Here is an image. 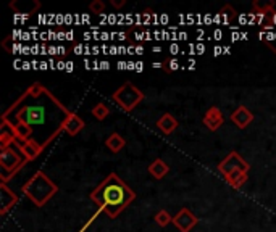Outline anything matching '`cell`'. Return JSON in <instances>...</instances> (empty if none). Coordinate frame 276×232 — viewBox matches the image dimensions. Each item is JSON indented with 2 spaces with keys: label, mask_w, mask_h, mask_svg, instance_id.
<instances>
[{
  "label": "cell",
  "mask_w": 276,
  "mask_h": 232,
  "mask_svg": "<svg viewBox=\"0 0 276 232\" xmlns=\"http://www.w3.org/2000/svg\"><path fill=\"white\" fill-rule=\"evenodd\" d=\"M70 113L47 87L34 82L9 106L2 118H10L13 114L15 123H25L33 131H36L34 128H41V145L47 147L63 131V123Z\"/></svg>",
  "instance_id": "obj_1"
},
{
  "label": "cell",
  "mask_w": 276,
  "mask_h": 232,
  "mask_svg": "<svg viewBox=\"0 0 276 232\" xmlns=\"http://www.w3.org/2000/svg\"><path fill=\"white\" fill-rule=\"evenodd\" d=\"M89 197L102 211L107 213L109 218L115 219L125 208L134 202L136 192L118 174L110 173L89 193Z\"/></svg>",
  "instance_id": "obj_2"
},
{
  "label": "cell",
  "mask_w": 276,
  "mask_h": 232,
  "mask_svg": "<svg viewBox=\"0 0 276 232\" xmlns=\"http://www.w3.org/2000/svg\"><path fill=\"white\" fill-rule=\"evenodd\" d=\"M21 190L36 206L41 208L58 192V185L44 171H36Z\"/></svg>",
  "instance_id": "obj_3"
},
{
  "label": "cell",
  "mask_w": 276,
  "mask_h": 232,
  "mask_svg": "<svg viewBox=\"0 0 276 232\" xmlns=\"http://www.w3.org/2000/svg\"><path fill=\"white\" fill-rule=\"evenodd\" d=\"M144 97H145L144 92L141 89H137L133 82H125L112 94V98L117 102V105L123 111H128V113L133 111L134 108L142 102Z\"/></svg>",
  "instance_id": "obj_4"
},
{
  "label": "cell",
  "mask_w": 276,
  "mask_h": 232,
  "mask_svg": "<svg viewBox=\"0 0 276 232\" xmlns=\"http://www.w3.org/2000/svg\"><path fill=\"white\" fill-rule=\"evenodd\" d=\"M26 163L28 161L21 160V155H18V152H15L12 147L0 149V166H2V176H5V173H9V176H7L2 182L9 181V177L17 174Z\"/></svg>",
  "instance_id": "obj_5"
},
{
  "label": "cell",
  "mask_w": 276,
  "mask_h": 232,
  "mask_svg": "<svg viewBox=\"0 0 276 232\" xmlns=\"http://www.w3.org/2000/svg\"><path fill=\"white\" fill-rule=\"evenodd\" d=\"M249 169H250V165H249L247 161H245L237 152H231V153H229L228 157L218 165V171H220L221 174H223L225 177L229 176V174H233V173H237V171L247 173Z\"/></svg>",
  "instance_id": "obj_6"
},
{
  "label": "cell",
  "mask_w": 276,
  "mask_h": 232,
  "mask_svg": "<svg viewBox=\"0 0 276 232\" xmlns=\"http://www.w3.org/2000/svg\"><path fill=\"white\" fill-rule=\"evenodd\" d=\"M199 222L197 216L189 210V208H181V210L176 213V216H173V224L176 226V229L181 232H191Z\"/></svg>",
  "instance_id": "obj_7"
},
{
  "label": "cell",
  "mask_w": 276,
  "mask_h": 232,
  "mask_svg": "<svg viewBox=\"0 0 276 232\" xmlns=\"http://www.w3.org/2000/svg\"><path fill=\"white\" fill-rule=\"evenodd\" d=\"M18 203V195L9 189L7 182H0V214L5 216L10 208Z\"/></svg>",
  "instance_id": "obj_8"
},
{
  "label": "cell",
  "mask_w": 276,
  "mask_h": 232,
  "mask_svg": "<svg viewBox=\"0 0 276 232\" xmlns=\"http://www.w3.org/2000/svg\"><path fill=\"white\" fill-rule=\"evenodd\" d=\"M204 126L212 131V133H215V131H218L221 126H223L225 123V116L223 113H221V110L218 106H210L209 110H207V113L204 114Z\"/></svg>",
  "instance_id": "obj_9"
},
{
  "label": "cell",
  "mask_w": 276,
  "mask_h": 232,
  "mask_svg": "<svg viewBox=\"0 0 276 232\" xmlns=\"http://www.w3.org/2000/svg\"><path fill=\"white\" fill-rule=\"evenodd\" d=\"M18 149L23 157H25V160L29 163V161H33L39 157L45 147L41 145L39 142H36L34 139H29V141H25V142H18Z\"/></svg>",
  "instance_id": "obj_10"
},
{
  "label": "cell",
  "mask_w": 276,
  "mask_h": 232,
  "mask_svg": "<svg viewBox=\"0 0 276 232\" xmlns=\"http://www.w3.org/2000/svg\"><path fill=\"white\" fill-rule=\"evenodd\" d=\"M15 141H18V139H17V134H15L13 123L2 118V125H0V147L7 149V147H10Z\"/></svg>",
  "instance_id": "obj_11"
},
{
  "label": "cell",
  "mask_w": 276,
  "mask_h": 232,
  "mask_svg": "<svg viewBox=\"0 0 276 232\" xmlns=\"http://www.w3.org/2000/svg\"><path fill=\"white\" fill-rule=\"evenodd\" d=\"M231 121L239 129H245L252 121H254V114H252V111L249 110V108H245V106L241 105V106H237L234 110V113L231 114Z\"/></svg>",
  "instance_id": "obj_12"
},
{
  "label": "cell",
  "mask_w": 276,
  "mask_h": 232,
  "mask_svg": "<svg viewBox=\"0 0 276 232\" xmlns=\"http://www.w3.org/2000/svg\"><path fill=\"white\" fill-rule=\"evenodd\" d=\"M84 126H86V123H84V120L81 118V116H78L76 113L71 111L70 114H68V118L65 120V123H63V131L70 136H78L84 129Z\"/></svg>",
  "instance_id": "obj_13"
},
{
  "label": "cell",
  "mask_w": 276,
  "mask_h": 232,
  "mask_svg": "<svg viewBox=\"0 0 276 232\" xmlns=\"http://www.w3.org/2000/svg\"><path fill=\"white\" fill-rule=\"evenodd\" d=\"M157 128L162 131L163 134L170 136L174 133V129L178 128V121H176V118L171 113H165L162 114V118L157 121Z\"/></svg>",
  "instance_id": "obj_14"
},
{
  "label": "cell",
  "mask_w": 276,
  "mask_h": 232,
  "mask_svg": "<svg viewBox=\"0 0 276 232\" xmlns=\"http://www.w3.org/2000/svg\"><path fill=\"white\" fill-rule=\"evenodd\" d=\"M236 17H237V12H236L229 4H226V5L223 7V9H221V10L213 17V21L217 23V25H218V23H220V25H231V21H233Z\"/></svg>",
  "instance_id": "obj_15"
},
{
  "label": "cell",
  "mask_w": 276,
  "mask_h": 232,
  "mask_svg": "<svg viewBox=\"0 0 276 232\" xmlns=\"http://www.w3.org/2000/svg\"><path fill=\"white\" fill-rule=\"evenodd\" d=\"M168 171H170V168H168V165L160 158L152 161L150 166H149V174L152 177H155V179H163V177L168 174Z\"/></svg>",
  "instance_id": "obj_16"
},
{
  "label": "cell",
  "mask_w": 276,
  "mask_h": 232,
  "mask_svg": "<svg viewBox=\"0 0 276 232\" xmlns=\"http://www.w3.org/2000/svg\"><path fill=\"white\" fill-rule=\"evenodd\" d=\"M105 145L109 147V149L113 152V153H118L121 152L123 149H125V145H126V141L123 139L118 133H113L109 136V139L105 141Z\"/></svg>",
  "instance_id": "obj_17"
},
{
  "label": "cell",
  "mask_w": 276,
  "mask_h": 232,
  "mask_svg": "<svg viewBox=\"0 0 276 232\" xmlns=\"http://www.w3.org/2000/svg\"><path fill=\"white\" fill-rule=\"evenodd\" d=\"M15 134H17V139L20 142H25V141H29V139H33L34 136V131L33 128H29L25 123H15Z\"/></svg>",
  "instance_id": "obj_18"
},
{
  "label": "cell",
  "mask_w": 276,
  "mask_h": 232,
  "mask_svg": "<svg viewBox=\"0 0 276 232\" xmlns=\"http://www.w3.org/2000/svg\"><path fill=\"white\" fill-rule=\"evenodd\" d=\"M225 179H226V182H228L229 185H233L234 189H239V187H242V185L245 184V181L249 179V176H247V173L237 171V173H233V174L226 176Z\"/></svg>",
  "instance_id": "obj_19"
},
{
  "label": "cell",
  "mask_w": 276,
  "mask_h": 232,
  "mask_svg": "<svg viewBox=\"0 0 276 232\" xmlns=\"http://www.w3.org/2000/svg\"><path fill=\"white\" fill-rule=\"evenodd\" d=\"M90 113H92V116H96V120L104 121V120L107 118V116L110 114V108L107 106V105H104V103H97V105L90 110Z\"/></svg>",
  "instance_id": "obj_20"
},
{
  "label": "cell",
  "mask_w": 276,
  "mask_h": 232,
  "mask_svg": "<svg viewBox=\"0 0 276 232\" xmlns=\"http://www.w3.org/2000/svg\"><path fill=\"white\" fill-rule=\"evenodd\" d=\"M155 222L158 224L160 227H166L168 224L173 222V216L166 210H158L157 214H155Z\"/></svg>",
  "instance_id": "obj_21"
},
{
  "label": "cell",
  "mask_w": 276,
  "mask_h": 232,
  "mask_svg": "<svg viewBox=\"0 0 276 232\" xmlns=\"http://www.w3.org/2000/svg\"><path fill=\"white\" fill-rule=\"evenodd\" d=\"M179 66H181L179 60L174 58V57L170 58V60H165L163 61V69H165V71H178Z\"/></svg>",
  "instance_id": "obj_22"
},
{
  "label": "cell",
  "mask_w": 276,
  "mask_h": 232,
  "mask_svg": "<svg viewBox=\"0 0 276 232\" xmlns=\"http://www.w3.org/2000/svg\"><path fill=\"white\" fill-rule=\"evenodd\" d=\"M89 10L101 17V15H104V12H105V4L102 2V0H94V2L89 5Z\"/></svg>",
  "instance_id": "obj_23"
},
{
  "label": "cell",
  "mask_w": 276,
  "mask_h": 232,
  "mask_svg": "<svg viewBox=\"0 0 276 232\" xmlns=\"http://www.w3.org/2000/svg\"><path fill=\"white\" fill-rule=\"evenodd\" d=\"M141 15H142V26H149L150 23H153V15H155V12H152L150 9H145Z\"/></svg>",
  "instance_id": "obj_24"
},
{
  "label": "cell",
  "mask_w": 276,
  "mask_h": 232,
  "mask_svg": "<svg viewBox=\"0 0 276 232\" xmlns=\"http://www.w3.org/2000/svg\"><path fill=\"white\" fill-rule=\"evenodd\" d=\"M112 7L113 9H117V10H120V9H123V7L126 5V0H112Z\"/></svg>",
  "instance_id": "obj_25"
},
{
  "label": "cell",
  "mask_w": 276,
  "mask_h": 232,
  "mask_svg": "<svg viewBox=\"0 0 276 232\" xmlns=\"http://www.w3.org/2000/svg\"><path fill=\"white\" fill-rule=\"evenodd\" d=\"M74 53L76 55H82V53H86V45H82V44L74 45Z\"/></svg>",
  "instance_id": "obj_26"
},
{
  "label": "cell",
  "mask_w": 276,
  "mask_h": 232,
  "mask_svg": "<svg viewBox=\"0 0 276 232\" xmlns=\"http://www.w3.org/2000/svg\"><path fill=\"white\" fill-rule=\"evenodd\" d=\"M66 39V31L63 28H58L57 31V41H65Z\"/></svg>",
  "instance_id": "obj_27"
},
{
  "label": "cell",
  "mask_w": 276,
  "mask_h": 232,
  "mask_svg": "<svg viewBox=\"0 0 276 232\" xmlns=\"http://www.w3.org/2000/svg\"><path fill=\"white\" fill-rule=\"evenodd\" d=\"M170 52H171V55H178V53L181 52V49H179V45L176 44V42H173L171 45H170Z\"/></svg>",
  "instance_id": "obj_28"
},
{
  "label": "cell",
  "mask_w": 276,
  "mask_h": 232,
  "mask_svg": "<svg viewBox=\"0 0 276 232\" xmlns=\"http://www.w3.org/2000/svg\"><path fill=\"white\" fill-rule=\"evenodd\" d=\"M204 52H205V45H204L202 42H199V44L196 45V53H197V55H202Z\"/></svg>",
  "instance_id": "obj_29"
},
{
  "label": "cell",
  "mask_w": 276,
  "mask_h": 232,
  "mask_svg": "<svg viewBox=\"0 0 276 232\" xmlns=\"http://www.w3.org/2000/svg\"><path fill=\"white\" fill-rule=\"evenodd\" d=\"M134 39L137 42H141V41H145V36H144V31H137V33L134 34Z\"/></svg>",
  "instance_id": "obj_30"
},
{
  "label": "cell",
  "mask_w": 276,
  "mask_h": 232,
  "mask_svg": "<svg viewBox=\"0 0 276 232\" xmlns=\"http://www.w3.org/2000/svg\"><path fill=\"white\" fill-rule=\"evenodd\" d=\"M49 55L50 57L58 55V47H57V45H50V47H49Z\"/></svg>",
  "instance_id": "obj_31"
},
{
  "label": "cell",
  "mask_w": 276,
  "mask_h": 232,
  "mask_svg": "<svg viewBox=\"0 0 276 232\" xmlns=\"http://www.w3.org/2000/svg\"><path fill=\"white\" fill-rule=\"evenodd\" d=\"M221 37H223V33H221L220 29H215L213 31V39H215V41H221Z\"/></svg>",
  "instance_id": "obj_32"
},
{
  "label": "cell",
  "mask_w": 276,
  "mask_h": 232,
  "mask_svg": "<svg viewBox=\"0 0 276 232\" xmlns=\"http://www.w3.org/2000/svg\"><path fill=\"white\" fill-rule=\"evenodd\" d=\"M168 21H170V17H168V15H165V13H163V15H160V25L163 26V25H166Z\"/></svg>",
  "instance_id": "obj_33"
},
{
  "label": "cell",
  "mask_w": 276,
  "mask_h": 232,
  "mask_svg": "<svg viewBox=\"0 0 276 232\" xmlns=\"http://www.w3.org/2000/svg\"><path fill=\"white\" fill-rule=\"evenodd\" d=\"M74 63H73V61H66V68H65V71L66 73H73L74 71V66H73Z\"/></svg>",
  "instance_id": "obj_34"
},
{
  "label": "cell",
  "mask_w": 276,
  "mask_h": 232,
  "mask_svg": "<svg viewBox=\"0 0 276 232\" xmlns=\"http://www.w3.org/2000/svg\"><path fill=\"white\" fill-rule=\"evenodd\" d=\"M223 53V47H220V45H217V47L213 49V57H218Z\"/></svg>",
  "instance_id": "obj_35"
},
{
  "label": "cell",
  "mask_w": 276,
  "mask_h": 232,
  "mask_svg": "<svg viewBox=\"0 0 276 232\" xmlns=\"http://www.w3.org/2000/svg\"><path fill=\"white\" fill-rule=\"evenodd\" d=\"M47 34H49V41H57V33H55V31L49 29Z\"/></svg>",
  "instance_id": "obj_36"
},
{
  "label": "cell",
  "mask_w": 276,
  "mask_h": 232,
  "mask_svg": "<svg viewBox=\"0 0 276 232\" xmlns=\"http://www.w3.org/2000/svg\"><path fill=\"white\" fill-rule=\"evenodd\" d=\"M65 68H66V61H57V69H60V71H65Z\"/></svg>",
  "instance_id": "obj_37"
},
{
  "label": "cell",
  "mask_w": 276,
  "mask_h": 232,
  "mask_svg": "<svg viewBox=\"0 0 276 232\" xmlns=\"http://www.w3.org/2000/svg\"><path fill=\"white\" fill-rule=\"evenodd\" d=\"M136 71L137 73H142L144 71V63H142V61H136Z\"/></svg>",
  "instance_id": "obj_38"
},
{
  "label": "cell",
  "mask_w": 276,
  "mask_h": 232,
  "mask_svg": "<svg viewBox=\"0 0 276 232\" xmlns=\"http://www.w3.org/2000/svg\"><path fill=\"white\" fill-rule=\"evenodd\" d=\"M110 55H120V52H118V47H115V45H112L110 50H109Z\"/></svg>",
  "instance_id": "obj_39"
},
{
  "label": "cell",
  "mask_w": 276,
  "mask_h": 232,
  "mask_svg": "<svg viewBox=\"0 0 276 232\" xmlns=\"http://www.w3.org/2000/svg\"><path fill=\"white\" fill-rule=\"evenodd\" d=\"M134 53H136V45L131 44V45L128 47V55H134Z\"/></svg>",
  "instance_id": "obj_40"
},
{
  "label": "cell",
  "mask_w": 276,
  "mask_h": 232,
  "mask_svg": "<svg viewBox=\"0 0 276 232\" xmlns=\"http://www.w3.org/2000/svg\"><path fill=\"white\" fill-rule=\"evenodd\" d=\"M58 55H63V57H66V55H68V50H66L65 47H61V45H60V47H58Z\"/></svg>",
  "instance_id": "obj_41"
},
{
  "label": "cell",
  "mask_w": 276,
  "mask_h": 232,
  "mask_svg": "<svg viewBox=\"0 0 276 232\" xmlns=\"http://www.w3.org/2000/svg\"><path fill=\"white\" fill-rule=\"evenodd\" d=\"M39 69H42V71H45V69H50V65L47 63V61H41V68Z\"/></svg>",
  "instance_id": "obj_42"
},
{
  "label": "cell",
  "mask_w": 276,
  "mask_h": 232,
  "mask_svg": "<svg viewBox=\"0 0 276 232\" xmlns=\"http://www.w3.org/2000/svg\"><path fill=\"white\" fill-rule=\"evenodd\" d=\"M118 69H128V61H118Z\"/></svg>",
  "instance_id": "obj_43"
},
{
  "label": "cell",
  "mask_w": 276,
  "mask_h": 232,
  "mask_svg": "<svg viewBox=\"0 0 276 232\" xmlns=\"http://www.w3.org/2000/svg\"><path fill=\"white\" fill-rule=\"evenodd\" d=\"M101 39H102V41H110L112 36H110V33H102L101 34Z\"/></svg>",
  "instance_id": "obj_44"
},
{
  "label": "cell",
  "mask_w": 276,
  "mask_h": 232,
  "mask_svg": "<svg viewBox=\"0 0 276 232\" xmlns=\"http://www.w3.org/2000/svg\"><path fill=\"white\" fill-rule=\"evenodd\" d=\"M74 37V31H66V41H73Z\"/></svg>",
  "instance_id": "obj_45"
},
{
  "label": "cell",
  "mask_w": 276,
  "mask_h": 232,
  "mask_svg": "<svg viewBox=\"0 0 276 232\" xmlns=\"http://www.w3.org/2000/svg\"><path fill=\"white\" fill-rule=\"evenodd\" d=\"M142 53H144L142 45H136V55H142Z\"/></svg>",
  "instance_id": "obj_46"
},
{
  "label": "cell",
  "mask_w": 276,
  "mask_h": 232,
  "mask_svg": "<svg viewBox=\"0 0 276 232\" xmlns=\"http://www.w3.org/2000/svg\"><path fill=\"white\" fill-rule=\"evenodd\" d=\"M29 39H33V36H31L29 33H23V36H21V41H29Z\"/></svg>",
  "instance_id": "obj_47"
},
{
  "label": "cell",
  "mask_w": 276,
  "mask_h": 232,
  "mask_svg": "<svg viewBox=\"0 0 276 232\" xmlns=\"http://www.w3.org/2000/svg\"><path fill=\"white\" fill-rule=\"evenodd\" d=\"M117 23V17L115 15H109V25H115Z\"/></svg>",
  "instance_id": "obj_48"
},
{
  "label": "cell",
  "mask_w": 276,
  "mask_h": 232,
  "mask_svg": "<svg viewBox=\"0 0 276 232\" xmlns=\"http://www.w3.org/2000/svg\"><path fill=\"white\" fill-rule=\"evenodd\" d=\"M109 68H110L109 61H101V69H109Z\"/></svg>",
  "instance_id": "obj_49"
},
{
  "label": "cell",
  "mask_w": 276,
  "mask_h": 232,
  "mask_svg": "<svg viewBox=\"0 0 276 232\" xmlns=\"http://www.w3.org/2000/svg\"><path fill=\"white\" fill-rule=\"evenodd\" d=\"M239 37H241V34L237 33V31H234V34H231V41H239Z\"/></svg>",
  "instance_id": "obj_50"
},
{
  "label": "cell",
  "mask_w": 276,
  "mask_h": 232,
  "mask_svg": "<svg viewBox=\"0 0 276 232\" xmlns=\"http://www.w3.org/2000/svg\"><path fill=\"white\" fill-rule=\"evenodd\" d=\"M33 68V63H29V61H23V69H31Z\"/></svg>",
  "instance_id": "obj_51"
},
{
  "label": "cell",
  "mask_w": 276,
  "mask_h": 232,
  "mask_svg": "<svg viewBox=\"0 0 276 232\" xmlns=\"http://www.w3.org/2000/svg\"><path fill=\"white\" fill-rule=\"evenodd\" d=\"M128 69H131V71H136V63H134V61H128Z\"/></svg>",
  "instance_id": "obj_52"
},
{
  "label": "cell",
  "mask_w": 276,
  "mask_h": 232,
  "mask_svg": "<svg viewBox=\"0 0 276 232\" xmlns=\"http://www.w3.org/2000/svg\"><path fill=\"white\" fill-rule=\"evenodd\" d=\"M204 21L207 23V25H210V23H213V18L210 17V15H205V17H204Z\"/></svg>",
  "instance_id": "obj_53"
},
{
  "label": "cell",
  "mask_w": 276,
  "mask_h": 232,
  "mask_svg": "<svg viewBox=\"0 0 276 232\" xmlns=\"http://www.w3.org/2000/svg\"><path fill=\"white\" fill-rule=\"evenodd\" d=\"M186 37H188V34H186V33H179V34H178V39H181V41H184V39H186Z\"/></svg>",
  "instance_id": "obj_54"
},
{
  "label": "cell",
  "mask_w": 276,
  "mask_h": 232,
  "mask_svg": "<svg viewBox=\"0 0 276 232\" xmlns=\"http://www.w3.org/2000/svg\"><path fill=\"white\" fill-rule=\"evenodd\" d=\"M99 50H101V49H99L97 45H96V47H92V53H94V55H97V53H101Z\"/></svg>",
  "instance_id": "obj_55"
},
{
  "label": "cell",
  "mask_w": 276,
  "mask_h": 232,
  "mask_svg": "<svg viewBox=\"0 0 276 232\" xmlns=\"http://www.w3.org/2000/svg\"><path fill=\"white\" fill-rule=\"evenodd\" d=\"M90 20H89V17L87 15H82V23H89Z\"/></svg>",
  "instance_id": "obj_56"
},
{
  "label": "cell",
  "mask_w": 276,
  "mask_h": 232,
  "mask_svg": "<svg viewBox=\"0 0 276 232\" xmlns=\"http://www.w3.org/2000/svg\"><path fill=\"white\" fill-rule=\"evenodd\" d=\"M160 50H162L160 47H153V52H155V53H160Z\"/></svg>",
  "instance_id": "obj_57"
}]
</instances>
